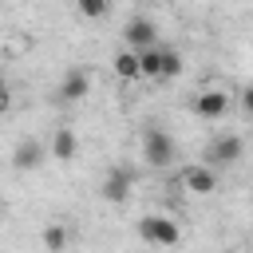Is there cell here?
<instances>
[{
	"label": "cell",
	"instance_id": "obj_15",
	"mask_svg": "<svg viewBox=\"0 0 253 253\" xmlns=\"http://www.w3.org/2000/svg\"><path fill=\"white\" fill-rule=\"evenodd\" d=\"M241 107L253 115V87H245V91H241Z\"/></svg>",
	"mask_w": 253,
	"mask_h": 253
},
{
	"label": "cell",
	"instance_id": "obj_6",
	"mask_svg": "<svg viewBox=\"0 0 253 253\" xmlns=\"http://www.w3.org/2000/svg\"><path fill=\"white\" fill-rule=\"evenodd\" d=\"M182 186H186L190 194L206 198V194H213V190H217V170H213V166H206V162H194V166H186V170H182Z\"/></svg>",
	"mask_w": 253,
	"mask_h": 253
},
{
	"label": "cell",
	"instance_id": "obj_8",
	"mask_svg": "<svg viewBox=\"0 0 253 253\" xmlns=\"http://www.w3.org/2000/svg\"><path fill=\"white\" fill-rule=\"evenodd\" d=\"M130 170L126 166H111L107 170V178H103V198L111 202V206H123L126 198H130Z\"/></svg>",
	"mask_w": 253,
	"mask_h": 253
},
{
	"label": "cell",
	"instance_id": "obj_14",
	"mask_svg": "<svg viewBox=\"0 0 253 253\" xmlns=\"http://www.w3.org/2000/svg\"><path fill=\"white\" fill-rule=\"evenodd\" d=\"M75 8H79V16H87V20H103V16L111 12V0H75Z\"/></svg>",
	"mask_w": 253,
	"mask_h": 253
},
{
	"label": "cell",
	"instance_id": "obj_2",
	"mask_svg": "<svg viewBox=\"0 0 253 253\" xmlns=\"http://www.w3.org/2000/svg\"><path fill=\"white\" fill-rule=\"evenodd\" d=\"M142 158H146L150 166H158V170L174 166L178 146H174L170 130H162V126H146V130H142Z\"/></svg>",
	"mask_w": 253,
	"mask_h": 253
},
{
	"label": "cell",
	"instance_id": "obj_1",
	"mask_svg": "<svg viewBox=\"0 0 253 253\" xmlns=\"http://www.w3.org/2000/svg\"><path fill=\"white\" fill-rule=\"evenodd\" d=\"M138 67H142V75H146V79L166 83V79H178V75H182V55H178L174 47L158 43V47L138 51Z\"/></svg>",
	"mask_w": 253,
	"mask_h": 253
},
{
	"label": "cell",
	"instance_id": "obj_11",
	"mask_svg": "<svg viewBox=\"0 0 253 253\" xmlns=\"http://www.w3.org/2000/svg\"><path fill=\"white\" fill-rule=\"evenodd\" d=\"M75 150H79L75 130H71V126H59V130L51 134V150H47V154H51L55 162H71V158H75Z\"/></svg>",
	"mask_w": 253,
	"mask_h": 253
},
{
	"label": "cell",
	"instance_id": "obj_4",
	"mask_svg": "<svg viewBox=\"0 0 253 253\" xmlns=\"http://www.w3.org/2000/svg\"><path fill=\"white\" fill-rule=\"evenodd\" d=\"M241 154H245V142H241L237 134H217V138L206 146V166H213V170H229V166L241 162Z\"/></svg>",
	"mask_w": 253,
	"mask_h": 253
},
{
	"label": "cell",
	"instance_id": "obj_5",
	"mask_svg": "<svg viewBox=\"0 0 253 253\" xmlns=\"http://www.w3.org/2000/svg\"><path fill=\"white\" fill-rule=\"evenodd\" d=\"M123 40H126V47H130V51L158 47V24H154V20H146V16H134V20H126Z\"/></svg>",
	"mask_w": 253,
	"mask_h": 253
},
{
	"label": "cell",
	"instance_id": "obj_7",
	"mask_svg": "<svg viewBox=\"0 0 253 253\" xmlns=\"http://www.w3.org/2000/svg\"><path fill=\"white\" fill-rule=\"evenodd\" d=\"M43 158H51V154H47V146L36 142V138H20L16 150H12V166H16V170H40Z\"/></svg>",
	"mask_w": 253,
	"mask_h": 253
},
{
	"label": "cell",
	"instance_id": "obj_3",
	"mask_svg": "<svg viewBox=\"0 0 253 253\" xmlns=\"http://www.w3.org/2000/svg\"><path fill=\"white\" fill-rule=\"evenodd\" d=\"M138 237H142L146 245L170 249V245H178V241H182V229H178V221H174V217H166V213H146V217L138 221Z\"/></svg>",
	"mask_w": 253,
	"mask_h": 253
},
{
	"label": "cell",
	"instance_id": "obj_16",
	"mask_svg": "<svg viewBox=\"0 0 253 253\" xmlns=\"http://www.w3.org/2000/svg\"><path fill=\"white\" fill-rule=\"evenodd\" d=\"M0 210H4V198H0Z\"/></svg>",
	"mask_w": 253,
	"mask_h": 253
},
{
	"label": "cell",
	"instance_id": "obj_12",
	"mask_svg": "<svg viewBox=\"0 0 253 253\" xmlns=\"http://www.w3.org/2000/svg\"><path fill=\"white\" fill-rule=\"evenodd\" d=\"M111 67H115V75H119V79H142V67H138V51H130V47H123V51L111 59Z\"/></svg>",
	"mask_w": 253,
	"mask_h": 253
},
{
	"label": "cell",
	"instance_id": "obj_9",
	"mask_svg": "<svg viewBox=\"0 0 253 253\" xmlns=\"http://www.w3.org/2000/svg\"><path fill=\"white\" fill-rule=\"evenodd\" d=\"M225 111H229V95L221 87H210V91L194 95V115L198 119H221Z\"/></svg>",
	"mask_w": 253,
	"mask_h": 253
},
{
	"label": "cell",
	"instance_id": "obj_13",
	"mask_svg": "<svg viewBox=\"0 0 253 253\" xmlns=\"http://www.w3.org/2000/svg\"><path fill=\"white\" fill-rule=\"evenodd\" d=\"M67 241H71V233H67L63 221H51V225L43 229V249H47V253H63Z\"/></svg>",
	"mask_w": 253,
	"mask_h": 253
},
{
	"label": "cell",
	"instance_id": "obj_10",
	"mask_svg": "<svg viewBox=\"0 0 253 253\" xmlns=\"http://www.w3.org/2000/svg\"><path fill=\"white\" fill-rule=\"evenodd\" d=\"M87 91H91L87 71H67V75L59 79V87H55V99H59V103H79Z\"/></svg>",
	"mask_w": 253,
	"mask_h": 253
}]
</instances>
